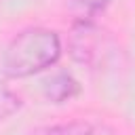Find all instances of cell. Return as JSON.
I'll return each instance as SVG.
<instances>
[{
	"label": "cell",
	"instance_id": "5b68a950",
	"mask_svg": "<svg viewBox=\"0 0 135 135\" xmlns=\"http://www.w3.org/2000/svg\"><path fill=\"white\" fill-rule=\"evenodd\" d=\"M76 6L84 13V17H95L97 13H101L112 0H74Z\"/></svg>",
	"mask_w": 135,
	"mask_h": 135
},
{
	"label": "cell",
	"instance_id": "7a4b0ae2",
	"mask_svg": "<svg viewBox=\"0 0 135 135\" xmlns=\"http://www.w3.org/2000/svg\"><path fill=\"white\" fill-rule=\"evenodd\" d=\"M70 53L78 63L99 68L110 55V38L93 21V17H82L72 25Z\"/></svg>",
	"mask_w": 135,
	"mask_h": 135
},
{
	"label": "cell",
	"instance_id": "6da1fadb",
	"mask_svg": "<svg viewBox=\"0 0 135 135\" xmlns=\"http://www.w3.org/2000/svg\"><path fill=\"white\" fill-rule=\"evenodd\" d=\"M61 36L49 27H25L15 34L2 51V72L8 78H27L51 65L61 57Z\"/></svg>",
	"mask_w": 135,
	"mask_h": 135
},
{
	"label": "cell",
	"instance_id": "277c9868",
	"mask_svg": "<svg viewBox=\"0 0 135 135\" xmlns=\"http://www.w3.org/2000/svg\"><path fill=\"white\" fill-rule=\"evenodd\" d=\"M30 135H95V127L89 120H68L38 127Z\"/></svg>",
	"mask_w": 135,
	"mask_h": 135
},
{
	"label": "cell",
	"instance_id": "3957f363",
	"mask_svg": "<svg viewBox=\"0 0 135 135\" xmlns=\"http://www.w3.org/2000/svg\"><path fill=\"white\" fill-rule=\"evenodd\" d=\"M80 86H78V80L68 74V72H59L57 76H53L46 86H44V95L53 101V103H63L68 99H72L74 95H78Z\"/></svg>",
	"mask_w": 135,
	"mask_h": 135
}]
</instances>
